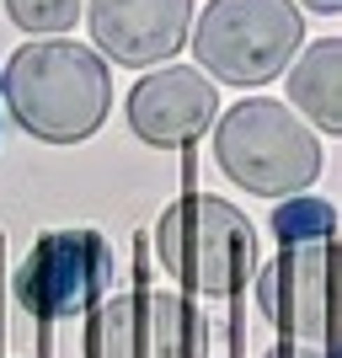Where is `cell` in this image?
I'll list each match as a JSON object with an SVG mask.
<instances>
[{
	"mask_svg": "<svg viewBox=\"0 0 342 358\" xmlns=\"http://www.w3.org/2000/svg\"><path fill=\"white\" fill-rule=\"evenodd\" d=\"M6 107L43 145H80L113 107V75L102 54L70 38H32L6 59Z\"/></svg>",
	"mask_w": 342,
	"mask_h": 358,
	"instance_id": "6da1fadb",
	"label": "cell"
},
{
	"mask_svg": "<svg viewBox=\"0 0 342 358\" xmlns=\"http://www.w3.org/2000/svg\"><path fill=\"white\" fill-rule=\"evenodd\" d=\"M214 161L257 198H294L321 177V145L273 96H246L214 123Z\"/></svg>",
	"mask_w": 342,
	"mask_h": 358,
	"instance_id": "7a4b0ae2",
	"label": "cell"
},
{
	"mask_svg": "<svg viewBox=\"0 0 342 358\" xmlns=\"http://www.w3.org/2000/svg\"><path fill=\"white\" fill-rule=\"evenodd\" d=\"M155 257H161V268L182 289L214 294V299L236 294L241 284H252L257 262H262L252 220L236 203L208 198V193H187L161 214V224H155Z\"/></svg>",
	"mask_w": 342,
	"mask_h": 358,
	"instance_id": "3957f363",
	"label": "cell"
},
{
	"mask_svg": "<svg viewBox=\"0 0 342 358\" xmlns=\"http://www.w3.org/2000/svg\"><path fill=\"white\" fill-rule=\"evenodd\" d=\"M305 22L294 0H208L193 27V54L208 80L230 86H262L278 70H289Z\"/></svg>",
	"mask_w": 342,
	"mask_h": 358,
	"instance_id": "277c9868",
	"label": "cell"
},
{
	"mask_svg": "<svg viewBox=\"0 0 342 358\" xmlns=\"http://www.w3.org/2000/svg\"><path fill=\"white\" fill-rule=\"evenodd\" d=\"M113 278V252L97 230H48L16 268V299L38 321H70L102 299Z\"/></svg>",
	"mask_w": 342,
	"mask_h": 358,
	"instance_id": "5b68a950",
	"label": "cell"
},
{
	"mask_svg": "<svg viewBox=\"0 0 342 358\" xmlns=\"http://www.w3.org/2000/svg\"><path fill=\"white\" fill-rule=\"evenodd\" d=\"M332 278H337L332 241L283 246L273 262H257V310L283 331V343H311V348L337 353Z\"/></svg>",
	"mask_w": 342,
	"mask_h": 358,
	"instance_id": "8992f818",
	"label": "cell"
},
{
	"mask_svg": "<svg viewBox=\"0 0 342 358\" xmlns=\"http://www.w3.org/2000/svg\"><path fill=\"white\" fill-rule=\"evenodd\" d=\"M86 358H204V321L177 294H123L97 305L80 337Z\"/></svg>",
	"mask_w": 342,
	"mask_h": 358,
	"instance_id": "52a82bcc",
	"label": "cell"
},
{
	"mask_svg": "<svg viewBox=\"0 0 342 358\" xmlns=\"http://www.w3.org/2000/svg\"><path fill=\"white\" fill-rule=\"evenodd\" d=\"M214 118H220V91L204 70H187V64L150 70L129 91V129L155 150H182L204 139Z\"/></svg>",
	"mask_w": 342,
	"mask_h": 358,
	"instance_id": "ba28073f",
	"label": "cell"
},
{
	"mask_svg": "<svg viewBox=\"0 0 342 358\" xmlns=\"http://www.w3.org/2000/svg\"><path fill=\"white\" fill-rule=\"evenodd\" d=\"M91 38L118 64H161L187 43L193 0H86Z\"/></svg>",
	"mask_w": 342,
	"mask_h": 358,
	"instance_id": "9c48e42d",
	"label": "cell"
},
{
	"mask_svg": "<svg viewBox=\"0 0 342 358\" xmlns=\"http://www.w3.org/2000/svg\"><path fill=\"white\" fill-rule=\"evenodd\" d=\"M289 96H294L299 113H311L315 129L337 134L342 129V96H337V80H342V43L337 38H321L311 43L299 59H289Z\"/></svg>",
	"mask_w": 342,
	"mask_h": 358,
	"instance_id": "30bf717a",
	"label": "cell"
},
{
	"mask_svg": "<svg viewBox=\"0 0 342 358\" xmlns=\"http://www.w3.org/2000/svg\"><path fill=\"white\" fill-rule=\"evenodd\" d=\"M273 236L283 246H305V241H332L337 236V209L327 198H283L273 209Z\"/></svg>",
	"mask_w": 342,
	"mask_h": 358,
	"instance_id": "8fae6325",
	"label": "cell"
},
{
	"mask_svg": "<svg viewBox=\"0 0 342 358\" xmlns=\"http://www.w3.org/2000/svg\"><path fill=\"white\" fill-rule=\"evenodd\" d=\"M6 11H11V22L22 32L48 38V32L75 27V22H80V0H6Z\"/></svg>",
	"mask_w": 342,
	"mask_h": 358,
	"instance_id": "7c38bea8",
	"label": "cell"
},
{
	"mask_svg": "<svg viewBox=\"0 0 342 358\" xmlns=\"http://www.w3.org/2000/svg\"><path fill=\"white\" fill-rule=\"evenodd\" d=\"M262 358H332L327 348H311V343H278V348H268Z\"/></svg>",
	"mask_w": 342,
	"mask_h": 358,
	"instance_id": "4fadbf2b",
	"label": "cell"
},
{
	"mask_svg": "<svg viewBox=\"0 0 342 358\" xmlns=\"http://www.w3.org/2000/svg\"><path fill=\"white\" fill-rule=\"evenodd\" d=\"M305 6H311V11H321V16H332L342 6V0H305Z\"/></svg>",
	"mask_w": 342,
	"mask_h": 358,
	"instance_id": "5bb4252c",
	"label": "cell"
}]
</instances>
